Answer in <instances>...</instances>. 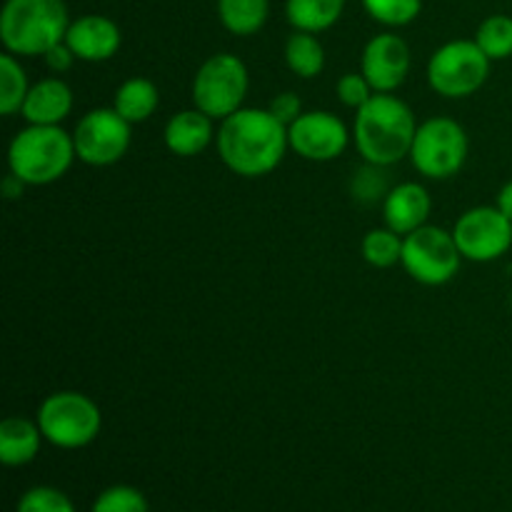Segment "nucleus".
Returning a JSON list of instances; mask_svg holds the SVG:
<instances>
[{
    "label": "nucleus",
    "mask_w": 512,
    "mask_h": 512,
    "mask_svg": "<svg viewBox=\"0 0 512 512\" xmlns=\"http://www.w3.org/2000/svg\"><path fill=\"white\" fill-rule=\"evenodd\" d=\"M18 512H75V508L65 493L48 485H38L20 498Z\"/></svg>",
    "instance_id": "28"
},
{
    "label": "nucleus",
    "mask_w": 512,
    "mask_h": 512,
    "mask_svg": "<svg viewBox=\"0 0 512 512\" xmlns=\"http://www.w3.org/2000/svg\"><path fill=\"white\" fill-rule=\"evenodd\" d=\"M73 113V90L60 75L30 85L20 115L28 125H60Z\"/></svg>",
    "instance_id": "16"
},
{
    "label": "nucleus",
    "mask_w": 512,
    "mask_h": 512,
    "mask_svg": "<svg viewBox=\"0 0 512 512\" xmlns=\"http://www.w3.org/2000/svg\"><path fill=\"white\" fill-rule=\"evenodd\" d=\"M75 158L73 133L60 125H25L8 145V170L25 185L55 183Z\"/></svg>",
    "instance_id": "4"
},
{
    "label": "nucleus",
    "mask_w": 512,
    "mask_h": 512,
    "mask_svg": "<svg viewBox=\"0 0 512 512\" xmlns=\"http://www.w3.org/2000/svg\"><path fill=\"white\" fill-rule=\"evenodd\" d=\"M65 43L83 63H105V60L115 58L123 45V33L113 18L90 13L80 15L78 20H70Z\"/></svg>",
    "instance_id": "14"
},
{
    "label": "nucleus",
    "mask_w": 512,
    "mask_h": 512,
    "mask_svg": "<svg viewBox=\"0 0 512 512\" xmlns=\"http://www.w3.org/2000/svg\"><path fill=\"white\" fill-rule=\"evenodd\" d=\"M68 25L63 0H5L0 10V43L5 53L38 58L63 43Z\"/></svg>",
    "instance_id": "3"
},
{
    "label": "nucleus",
    "mask_w": 512,
    "mask_h": 512,
    "mask_svg": "<svg viewBox=\"0 0 512 512\" xmlns=\"http://www.w3.org/2000/svg\"><path fill=\"white\" fill-rule=\"evenodd\" d=\"M40 433L38 420L20 418V415H10L0 423V460L8 468H23V465L33 463L35 455L40 453Z\"/></svg>",
    "instance_id": "18"
},
{
    "label": "nucleus",
    "mask_w": 512,
    "mask_h": 512,
    "mask_svg": "<svg viewBox=\"0 0 512 512\" xmlns=\"http://www.w3.org/2000/svg\"><path fill=\"white\" fill-rule=\"evenodd\" d=\"M360 253H363L365 263L373 265V268H393L403 260V235L390 230L388 225L368 230L363 235V243H360Z\"/></svg>",
    "instance_id": "24"
},
{
    "label": "nucleus",
    "mask_w": 512,
    "mask_h": 512,
    "mask_svg": "<svg viewBox=\"0 0 512 512\" xmlns=\"http://www.w3.org/2000/svg\"><path fill=\"white\" fill-rule=\"evenodd\" d=\"M218 130L213 128V118L193 105L190 110H180L165 123L163 140L165 148L178 158H195L215 140Z\"/></svg>",
    "instance_id": "17"
},
{
    "label": "nucleus",
    "mask_w": 512,
    "mask_h": 512,
    "mask_svg": "<svg viewBox=\"0 0 512 512\" xmlns=\"http://www.w3.org/2000/svg\"><path fill=\"white\" fill-rule=\"evenodd\" d=\"M353 130L330 110H308L288 125L290 150L310 163H330L348 150Z\"/></svg>",
    "instance_id": "12"
},
{
    "label": "nucleus",
    "mask_w": 512,
    "mask_h": 512,
    "mask_svg": "<svg viewBox=\"0 0 512 512\" xmlns=\"http://www.w3.org/2000/svg\"><path fill=\"white\" fill-rule=\"evenodd\" d=\"M418 120L410 105L393 93H375L355 110L353 143L360 158L373 168H388L410 158Z\"/></svg>",
    "instance_id": "2"
},
{
    "label": "nucleus",
    "mask_w": 512,
    "mask_h": 512,
    "mask_svg": "<svg viewBox=\"0 0 512 512\" xmlns=\"http://www.w3.org/2000/svg\"><path fill=\"white\" fill-rule=\"evenodd\" d=\"M268 110H270V113H273L275 118H278L283 125L295 123V120H298L300 115L305 113V110H303V100H300V95L293 93V90H285V93L275 95V98L270 100Z\"/></svg>",
    "instance_id": "30"
},
{
    "label": "nucleus",
    "mask_w": 512,
    "mask_h": 512,
    "mask_svg": "<svg viewBox=\"0 0 512 512\" xmlns=\"http://www.w3.org/2000/svg\"><path fill=\"white\" fill-rule=\"evenodd\" d=\"M160 105L158 85L148 78H128L118 85L113 98V108L128 120L130 125L145 123L155 115Z\"/></svg>",
    "instance_id": "19"
},
{
    "label": "nucleus",
    "mask_w": 512,
    "mask_h": 512,
    "mask_svg": "<svg viewBox=\"0 0 512 512\" xmlns=\"http://www.w3.org/2000/svg\"><path fill=\"white\" fill-rule=\"evenodd\" d=\"M215 145L230 173L263 178L273 173L288 153V125L280 123L268 108H240L220 120Z\"/></svg>",
    "instance_id": "1"
},
{
    "label": "nucleus",
    "mask_w": 512,
    "mask_h": 512,
    "mask_svg": "<svg viewBox=\"0 0 512 512\" xmlns=\"http://www.w3.org/2000/svg\"><path fill=\"white\" fill-rule=\"evenodd\" d=\"M250 90L248 65L233 53H215L193 78V105L213 120H225L243 108Z\"/></svg>",
    "instance_id": "6"
},
{
    "label": "nucleus",
    "mask_w": 512,
    "mask_h": 512,
    "mask_svg": "<svg viewBox=\"0 0 512 512\" xmlns=\"http://www.w3.org/2000/svg\"><path fill=\"white\" fill-rule=\"evenodd\" d=\"M270 15V0H218V18L228 33L248 38L263 30Z\"/></svg>",
    "instance_id": "21"
},
{
    "label": "nucleus",
    "mask_w": 512,
    "mask_h": 512,
    "mask_svg": "<svg viewBox=\"0 0 512 512\" xmlns=\"http://www.w3.org/2000/svg\"><path fill=\"white\" fill-rule=\"evenodd\" d=\"M133 140V125L115 108L88 110L73 130L75 155L80 163L108 168L123 160Z\"/></svg>",
    "instance_id": "10"
},
{
    "label": "nucleus",
    "mask_w": 512,
    "mask_h": 512,
    "mask_svg": "<svg viewBox=\"0 0 512 512\" xmlns=\"http://www.w3.org/2000/svg\"><path fill=\"white\" fill-rule=\"evenodd\" d=\"M433 200L425 185L400 183L390 188L383 198V220L390 230L405 238L413 230L428 225Z\"/></svg>",
    "instance_id": "15"
},
{
    "label": "nucleus",
    "mask_w": 512,
    "mask_h": 512,
    "mask_svg": "<svg viewBox=\"0 0 512 512\" xmlns=\"http://www.w3.org/2000/svg\"><path fill=\"white\" fill-rule=\"evenodd\" d=\"M453 238L463 260L493 263L512 248V220L498 205H478L460 215Z\"/></svg>",
    "instance_id": "11"
},
{
    "label": "nucleus",
    "mask_w": 512,
    "mask_h": 512,
    "mask_svg": "<svg viewBox=\"0 0 512 512\" xmlns=\"http://www.w3.org/2000/svg\"><path fill=\"white\" fill-rule=\"evenodd\" d=\"M475 43L480 45L490 60H508L512 58V18L510 15H488L475 30Z\"/></svg>",
    "instance_id": "25"
},
{
    "label": "nucleus",
    "mask_w": 512,
    "mask_h": 512,
    "mask_svg": "<svg viewBox=\"0 0 512 512\" xmlns=\"http://www.w3.org/2000/svg\"><path fill=\"white\" fill-rule=\"evenodd\" d=\"M93 512H148V500L130 485H113L95 498Z\"/></svg>",
    "instance_id": "27"
},
{
    "label": "nucleus",
    "mask_w": 512,
    "mask_h": 512,
    "mask_svg": "<svg viewBox=\"0 0 512 512\" xmlns=\"http://www.w3.org/2000/svg\"><path fill=\"white\" fill-rule=\"evenodd\" d=\"M495 205H498V208L503 210V213L508 215V218L512 220V180H508V183H505L503 188H500L498 200H495Z\"/></svg>",
    "instance_id": "32"
},
{
    "label": "nucleus",
    "mask_w": 512,
    "mask_h": 512,
    "mask_svg": "<svg viewBox=\"0 0 512 512\" xmlns=\"http://www.w3.org/2000/svg\"><path fill=\"white\" fill-rule=\"evenodd\" d=\"M40 433L50 445L60 450H78L93 443L103 428L98 403L78 390H58L40 403Z\"/></svg>",
    "instance_id": "5"
},
{
    "label": "nucleus",
    "mask_w": 512,
    "mask_h": 512,
    "mask_svg": "<svg viewBox=\"0 0 512 512\" xmlns=\"http://www.w3.org/2000/svg\"><path fill=\"white\" fill-rule=\"evenodd\" d=\"M345 0H285V15L295 30L325 33L340 20Z\"/></svg>",
    "instance_id": "20"
},
{
    "label": "nucleus",
    "mask_w": 512,
    "mask_h": 512,
    "mask_svg": "<svg viewBox=\"0 0 512 512\" xmlns=\"http://www.w3.org/2000/svg\"><path fill=\"white\" fill-rule=\"evenodd\" d=\"M43 60H45V65H48L50 73L63 75V73H68L70 68H73V63L78 58H75V53L68 48V43L63 40V43L53 45V48H50L48 53L43 55Z\"/></svg>",
    "instance_id": "31"
},
{
    "label": "nucleus",
    "mask_w": 512,
    "mask_h": 512,
    "mask_svg": "<svg viewBox=\"0 0 512 512\" xmlns=\"http://www.w3.org/2000/svg\"><path fill=\"white\" fill-rule=\"evenodd\" d=\"M363 8L385 28H405L423 10V0H363Z\"/></svg>",
    "instance_id": "26"
},
{
    "label": "nucleus",
    "mask_w": 512,
    "mask_h": 512,
    "mask_svg": "<svg viewBox=\"0 0 512 512\" xmlns=\"http://www.w3.org/2000/svg\"><path fill=\"white\" fill-rule=\"evenodd\" d=\"M335 93H338V100L345 108L358 110L373 98L375 90L363 73H345L343 78L338 80V85H335Z\"/></svg>",
    "instance_id": "29"
},
{
    "label": "nucleus",
    "mask_w": 512,
    "mask_h": 512,
    "mask_svg": "<svg viewBox=\"0 0 512 512\" xmlns=\"http://www.w3.org/2000/svg\"><path fill=\"white\" fill-rule=\"evenodd\" d=\"M470 153V140L463 125L453 118H428L418 125L410 163L430 180H448L463 170Z\"/></svg>",
    "instance_id": "8"
},
{
    "label": "nucleus",
    "mask_w": 512,
    "mask_h": 512,
    "mask_svg": "<svg viewBox=\"0 0 512 512\" xmlns=\"http://www.w3.org/2000/svg\"><path fill=\"white\" fill-rule=\"evenodd\" d=\"M410 45L395 33H380L370 38L360 58V73L368 78L375 93H395L408 80Z\"/></svg>",
    "instance_id": "13"
},
{
    "label": "nucleus",
    "mask_w": 512,
    "mask_h": 512,
    "mask_svg": "<svg viewBox=\"0 0 512 512\" xmlns=\"http://www.w3.org/2000/svg\"><path fill=\"white\" fill-rule=\"evenodd\" d=\"M458 243L453 238V230H443L438 225H423L403 238V260L400 265L405 273L420 285L440 288L450 283L460 270Z\"/></svg>",
    "instance_id": "9"
},
{
    "label": "nucleus",
    "mask_w": 512,
    "mask_h": 512,
    "mask_svg": "<svg viewBox=\"0 0 512 512\" xmlns=\"http://www.w3.org/2000/svg\"><path fill=\"white\" fill-rule=\"evenodd\" d=\"M28 75L20 65L18 55L3 53L0 55V113L5 118L23 110L25 98H28Z\"/></svg>",
    "instance_id": "23"
},
{
    "label": "nucleus",
    "mask_w": 512,
    "mask_h": 512,
    "mask_svg": "<svg viewBox=\"0 0 512 512\" xmlns=\"http://www.w3.org/2000/svg\"><path fill=\"white\" fill-rule=\"evenodd\" d=\"M490 65L493 60L475 40H450L430 55L428 83L448 100L470 98L488 83Z\"/></svg>",
    "instance_id": "7"
},
{
    "label": "nucleus",
    "mask_w": 512,
    "mask_h": 512,
    "mask_svg": "<svg viewBox=\"0 0 512 512\" xmlns=\"http://www.w3.org/2000/svg\"><path fill=\"white\" fill-rule=\"evenodd\" d=\"M285 65L303 80L318 78L325 68L323 43L315 38V33L295 30L285 43Z\"/></svg>",
    "instance_id": "22"
}]
</instances>
